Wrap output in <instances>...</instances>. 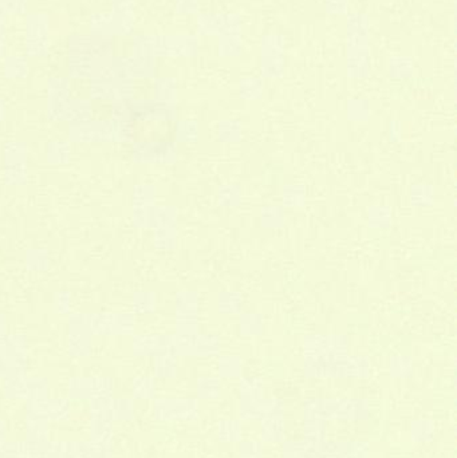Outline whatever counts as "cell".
Here are the masks:
<instances>
[{
    "mask_svg": "<svg viewBox=\"0 0 457 458\" xmlns=\"http://www.w3.org/2000/svg\"><path fill=\"white\" fill-rule=\"evenodd\" d=\"M302 414L317 415L326 422L364 424L373 418V404L366 398H310Z\"/></svg>",
    "mask_w": 457,
    "mask_h": 458,
    "instance_id": "6da1fadb",
    "label": "cell"
},
{
    "mask_svg": "<svg viewBox=\"0 0 457 458\" xmlns=\"http://www.w3.org/2000/svg\"><path fill=\"white\" fill-rule=\"evenodd\" d=\"M372 443L365 440H322L317 458H372Z\"/></svg>",
    "mask_w": 457,
    "mask_h": 458,
    "instance_id": "7a4b0ae2",
    "label": "cell"
},
{
    "mask_svg": "<svg viewBox=\"0 0 457 458\" xmlns=\"http://www.w3.org/2000/svg\"><path fill=\"white\" fill-rule=\"evenodd\" d=\"M279 410H286L285 401L262 397L253 402L237 404V418L241 422H260L264 417Z\"/></svg>",
    "mask_w": 457,
    "mask_h": 458,
    "instance_id": "3957f363",
    "label": "cell"
},
{
    "mask_svg": "<svg viewBox=\"0 0 457 458\" xmlns=\"http://www.w3.org/2000/svg\"><path fill=\"white\" fill-rule=\"evenodd\" d=\"M286 410L274 411L259 422V440L263 445H280L286 440Z\"/></svg>",
    "mask_w": 457,
    "mask_h": 458,
    "instance_id": "277c9868",
    "label": "cell"
},
{
    "mask_svg": "<svg viewBox=\"0 0 457 458\" xmlns=\"http://www.w3.org/2000/svg\"><path fill=\"white\" fill-rule=\"evenodd\" d=\"M216 437L221 443L237 445L244 438V426L239 418H223L216 426Z\"/></svg>",
    "mask_w": 457,
    "mask_h": 458,
    "instance_id": "5b68a950",
    "label": "cell"
},
{
    "mask_svg": "<svg viewBox=\"0 0 457 458\" xmlns=\"http://www.w3.org/2000/svg\"><path fill=\"white\" fill-rule=\"evenodd\" d=\"M436 436V424L432 418L419 417L409 425V437L414 443H428Z\"/></svg>",
    "mask_w": 457,
    "mask_h": 458,
    "instance_id": "8992f818",
    "label": "cell"
},
{
    "mask_svg": "<svg viewBox=\"0 0 457 458\" xmlns=\"http://www.w3.org/2000/svg\"><path fill=\"white\" fill-rule=\"evenodd\" d=\"M302 433L307 440L322 441L329 438V422L317 415L302 414Z\"/></svg>",
    "mask_w": 457,
    "mask_h": 458,
    "instance_id": "52a82bcc",
    "label": "cell"
},
{
    "mask_svg": "<svg viewBox=\"0 0 457 458\" xmlns=\"http://www.w3.org/2000/svg\"><path fill=\"white\" fill-rule=\"evenodd\" d=\"M262 397H264L263 395V386L259 381H256V379H244V381L240 382L237 404L253 402V401H256Z\"/></svg>",
    "mask_w": 457,
    "mask_h": 458,
    "instance_id": "ba28073f",
    "label": "cell"
},
{
    "mask_svg": "<svg viewBox=\"0 0 457 458\" xmlns=\"http://www.w3.org/2000/svg\"><path fill=\"white\" fill-rule=\"evenodd\" d=\"M237 457L264 458L263 442L254 438H243L237 443Z\"/></svg>",
    "mask_w": 457,
    "mask_h": 458,
    "instance_id": "9c48e42d",
    "label": "cell"
},
{
    "mask_svg": "<svg viewBox=\"0 0 457 458\" xmlns=\"http://www.w3.org/2000/svg\"><path fill=\"white\" fill-rule=\"evenodd\" d=\"M220 390L219 382L213 379H205V382L197 386V398L205 402H212L220 397Z\"/></svg>",
    "mask_w": 457,
    "mask_h": 458,
    "instance_id": "30bf717a",
    "label": "cell"
}]
</instances>
